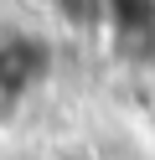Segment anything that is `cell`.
I'll return each mask as SVG.
<instances>
[{
	"mask_svg": "<svg viewBox=\"0 0 155 160\" xmlns=\"http://www.w3.org/2000/svg\"><path fill=\"white\" fill-rule=\"evenodd\" d=\"M0 11H5V0H0Z\"/></svg>",
	"mask_w": 155,
	"mask_h": 160,
	"instance_id": "3",
	"label": "cell"
},
{
	"mask_svg": "<svg viewBox=\"0 0 155 160\" xmlns=\"http://www.w3.org/2000/svg\"><path fill=\"white\" fill-rule=\"evenodd\" d=\"M31 11H62V5H67V0H26Z\"/></svg>",
	"mask_w": 155,
	"mask_h": 160,
	"instance_id": "2",
	"label": "cell"
},
{
	"mask_svg": "<svg viewBox=\"0 0 155 160\" xmlns=\"http://www.w3.org/2000/svg\"><path fill=\"white\" fill-rule=\"evenodd\" d=\"M41 72H47V42H36V36L0 42V98L5 103H16L21 93H31L41 83Z\"/></svg>",
	"mask_w": 155,
	"mask_h": 160,
	"instance_id": "1",
	"label": "cell"
}]
</instances>
